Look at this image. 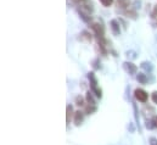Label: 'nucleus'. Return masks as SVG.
<instances>
[{
	"label": "nucleus",
	"instance_id": "obj_1",
	"mask_svg": "<svg viewBox=\"0 0 157 145\" xmlns=\"http://www.w3.org/2000/svg\"><path fill=\"white\" fill-rule=\"evenodd\" d=\"M78 11L90 16V14L94 11V5H93V2L90 0H80L79 1Z\"/></svg>",
	"mask_w": 157,
	"mask_h": 145
},
{
	"label": "nucleus",
	"instance_id": "obj_2",
	"mask_svg": "<svg viewBox=\"0 0 157 145\" xmlns=\"http://www.w3.org/2000/svg\"><path fill=\"white\" fill-rule=\"evenodd\" d=\"M134 96H135V99H136L139 103H146V101H147V98H149V94H147L144 89L138 88V89H135V92H134Z\"/></svg>",
	"mask_w": 157,
	"mask_h": 145
},
{
	"label": "nucleus",
	"instance_id": "obj_3",
	"mask_svg": "<svg viewBox=\"0 0 157 145\" xmlns=\"http://www.w3.org/2000/svg\"><path fill=\"white\" fill-rule=\"evenodd\" d=\"M91 29L94 31L95 36L98 37V39H102L105 36V29H104V26L101 23H91Z\"/></svg>",
	"mask_w": 157,
	"mask_h": 145
},
{
	"label": "nucleus",
	"instance_id": "obj_4",
	"mask_svg": "<svg viewBox=\"0 0 157 145\" xmlns=\"http://www.w3.org/2000/svg\"><path fill=\"white\" fill-rule=\"evenodd\" d=\"M123 69L125 70V72L129 73V74H136V72H138L136 65H134L133 62H129V61L123 62Z\"/></svg>",
	"mask_w": 157,
	"mask_h": 145
},
{
	"label": "nucleus",
	"instance_id": "obj_5",
	"mask_svg": "<svg viewBox=\"0 0 157 145\" xmlns=\"http://www.w3.org/2000/svg\"><path fill=\"white\" fill-rule=\"evenodd\" d=\"M110 27H111V31H112L113 36H119L121 34V27H119V22L117 20H112L110 22Z\"/></svg>",
	"mask_w": 157,
	"mask_h": 145
},
{
	"label": "nucleus",
	"instance_id": "obj_6",
	"mask_svg": "<svg viewBox=\"0 0 157 145\" xmlns=\"http://www.w3.org/2000/svg\"><path fill=\"white\" fill-rule=\"evenodd\" d=\"M84 121V112L82 111H76L75 112V124L76 126H80Z\"/></svg>",
	"mask_w": 157,
	"mask_h": 145
},
{
	"label": "nucleus",
	"instance_id": "obj_7",
	"mask_svg": "<svg viewBox=\"0 0 157 145\" xmlns=\"http://www.w3.org/2000/svg\"><path fill=\"white\" fill-rule=\"evenodd\" d=\"M88 78H89V80H90V88H91V89L96 88V87H98V80H96V78H95L94 72L88 73Z\"/></svg>",
	"mask_w": 157,
	"mask_h": 145
},
{
	"label": "nucleus",
	"instance_id": "obj_8",
	"mask_svg": "<svg viewBox=\"0 0 157 145\" xmlns=\"http://www.w3.org/2000/svg\"><path fill=\"white\" fill-rule=\"evenodd\" d=\"M72 116H75L73 108H72V105H67V108H66V121H67V123L71 122V117Z\"/></svg>",
	"mask_w": 157,
	"mask_h": 145
},
{
	"label": "nucleus",
	"instance_id": "obj_9",
	"mask_svg": "<svg viewBox=\"0 0 157 145\" xmlns=\"http://www.w3.org/2000/svg\"><path fill=\"white\" fill-rule=\"evenodd\" d=\"M136 80L140 83V84H146L149 82V78L145 73H138L136 74Z\"/></svg>",
	"mask_w": 157,
	"mask_h": 145
},
{
	"label": "nucleus",
	"instance_id": "obj_10",
	"mask_svg": "<svg viewBox=\"0 0 157 145\" xmlns=\"http://www.w3.org/2000/svg\"><path fill=\"white\" fill-rule=\"evenodd\" d=\"M95 111H96V106H95V105H91V104H89L88 106H85L84 113H86V115H91V113H94Z\"/></svg>",
	"mask_w": 157,
	"mask_h": 145
},
{
	"label": "nucleus",
	"instance_id": "obj_11",
	"mask_svg": "<svg viewBox=\"0 0 157 145\" xmlns=\"http://www.w3.org/2000/svg\"><path fill=\"white\" fill-rule=\"evenodd\" d=\"M117 5L121 9H127L129 7V0H117Z\"/></svg>",
	"mask_w": 157,
	"mask_h": 145
},
{
	"label": "nucleus",
	"instance_id": "obj_12",
	"mask_svg": "<svg viewBox=\"0 0 157 145\" xmlns=\"http://www.w3.org/2000/svg\"><path fill=\"white\" fill-rule=\"evenodd\" d=\"M86 101H88V104H91V105H95V104H96L90 92H88V93H86Z\"/></svg>",
	"mask_w": 157,
	"mask_h": 145
},
{
	"label": "nucleus",
	"instance_id": "obj_13",
	"mask_svg": "<svg viewBox=\"0 0 157 145\" xmlns=\"http://www.w3.org/2000/svg\"><path fill=\"white\" fill-rule=\"evenodd\" d=\"M91 92L96 95V98H101L102 96V90L99 88V87H96V88H94V89H91Z\"/></svg>",
	"mask_w": 157,
	"mask_h": 145
},
{
	"label": "nucleus",
	"instance_id": "obj_14",
	"mask_svg": "<svg viewBox=\"0 0 157 145\" xmlns=\"http://www.w3.org/2000/svg\"><path fill=\"white\" fill-rule=\"evenodd\" d=\"M141 67L144 70H146V71H152V65L150 62H143L141 64Z\"/></svg>",
	"mask_w": 157,
	"mask_h": 145
},
{
	"label": "nucleus",
	"instance_id": "obj_15",
	"mask_svg": "<svg viewBox=\"0 0 157 145\" xmlns=\"http://www.w3.org/2000/svg\"><path fill=\"white\" fill-rule=\"evenodd\" d=\"M101 4H102V6H105V7H109V6H111L112 5V2H113V0H99Z\"/></svg>",
	"mask_w": 157,
	"mask_h": 145
},
{
	"label": "nucleus",
	"instance_id": "obj_16",
	"mask_svg": "<svg viewBox=\"0 0 157 145\" xmlns=\"http://www.w3.org/2000/svg\"><path fill=\"white\" fill-rule=\"evenodd\" d=\"M80 38H84L86 41H90L91 40V36L88 33V32H82V37Z\"/></svg>",
	"mask_w": 157,
	"mask_h": 145
},
{
	"label": "nucleus",
	"instance_id": "obj_17",
	"mask_svg": "<svg viewBox=\"0 0 157 145\" xmlns=\"http://www.w3.org/2000/svg\"><path fill=\"white\" fill-rule=\"evenodd\" d=\"M76 104H77L78 106H84V99H83L82 96H77V98H76Z\"/></svg>",
	"mask_w": 157,
	"mask_h": 145
},
{
	"label": "nucleus",
	"instance_id": "obj_18",
	"mask_svg": "<svg viewBox=\"0 0 157 145\" xmlns=\"http://www.w3.org/2000/svg\"><path fill=\"white\" fill-rule=\"evenodd\" d=\"M125 14L128 15V17H132L133 20H135V18H136V12H135V11H127Z\"/></svg>",
	"mask_w": 157,
	"mask_h": 145
},
{
	"label": "nucleus",
	"instance_id": "obj_19",
	"mask_svg": "<svg viewBox=\"0 0 157 145\" xmlns=\"http://www.w3.org/2000/svg\"><path fill=\"white\" fill-rule=\"evenodd\" d=\"M151 124H152L154 128H157V115L152 117V120H151Z\"/></svg>",
	"mask_w": 157,
	"mask_h": 145
},
{
	"label": "nucleus",
	"instance_id": "obj_20",
	"mask_svg": "<svg viewBox=\"0 0 157 145\" xmlns=\"http://www.w3.org/2000/svg\"><path fill=\"white\" fill-rule=\"evenodd\" d=\"M133 109H134V112H135V120H136V122L139 123V116H138V108H136V105H135V104L133 105Z\"/></svg>",
	"mask_w": 157,
	"mask_h": 145
},
{
	"label": "nucleus",
	"instance_id": "obj_21",
	"mask_svg": "<svg viewBox=\"0 0 157 145\" xmlns=\"http://www.w3.org/2000/svg\"><path fill=\"white\" fill-rule=\"evenodd\" d=\"M151 99H152L154 104H157V92H154V93L151 94Z\"/></svg>",
	"mask_w": 157,
	"mask_h": 145
},
{
	"label": "nucleus",
	"instance_id": "obj_22",
	"mask_svg": "<svg viewBox=\"0 0 157 145\" xmlns=\"http://www.w3.org/2000/svg\"><path fill=\"white\" fill-rule=\"evenodd\" d=\"M150 145H157L156 138H150Z\"/></svg>",
	"mask_w": 157,
	"mask_h": 145
},
{
	"label": "nucleus",
	"instance_id": "obj_23",
	"mask_svg": "<svg viewBox=\"0 0 157 145\" xmlns=\"http://www.w3.org/2000/svg\"><path fill=\"white\" fill-rule=\"evenodd\" d=\"M73 1H76V2H79V1H80V0H73Z\"/></svg>",
	"mask_w": 157,
	"mask_h": 145
}]
</instances>
